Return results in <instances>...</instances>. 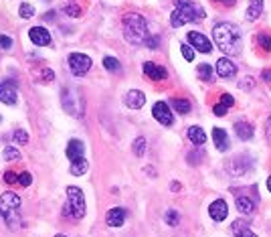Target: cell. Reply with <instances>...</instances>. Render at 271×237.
<instances>
[{
	"instance_id": "cell-1",
	"label": "cell",
	"mask_w": 271,
	"mask_h": 237,
	"mask_svg": "<svg viewBox=\"0 0 271 237\" xmlns=\"http://www.w3.org/2000/svg\"><path fill=\"white\" fill-rule=\"evenodd\" d=\"M213 39L217 47L227 55H239L241 53V30L233 22H219L213 28Z\"/></svg>"
},
{
	"instance_id": "cell-2",
	"label": "cell",
	"mask_w": 271,
	"mask_h": 237,
	"mask_svg": "<svg viewBox=\"0 0 271 237\" xmlns=\"http://www.w3.org/2000/svg\"><path fill=\"white\" fill-rule=\"evenodd\" d=\"M174 4H176V8L170 14V24L174 28H178L186 22H196L205 16V8L192 0H174Z\"/></svg>"
},
{
	"instance_id": "cell-3",
	"label": "cell",
	"mask_w": 271,
	"mask_h": 237,
	"mask_svg": "<svg viewBox=\"0 0 271 237\" xmlns=\"http://www.w3.org/2000/svg\"><path fill=\"white\" fill-rule=\"evenodd\" d=\"M122 26H124V37L128 43L132 45H140V43H146L148 39V24H146V18L142 14H136V12H128L122 20Z\"/></svg>"
},
{
	"instance_id": "cell-4",
	"label": "cell",
	"mask_w": 271,
	"mask_h": 237,
	"mask_svg": "<svg viewBox=\"0 0 271 237\" xmlns=\"http://www.w3.org/2000/svg\"><path fill=\"white\" fill-rule=\"evenodd\" d=\"M18 209H20V197L16 195V193H4L2 197H0V213H2V217L6 219V223L12 227V229H16L18 227V223H20V217H18Z\"/></svg>"
},
{
	"instance_id": "cell-5",
	"label": "cell",
	"mask_w": 271,
	"mask_h": 237,
	"mask_svg": "<svg viewBox=\"0 0 271 237\" xmlns=\"http://www.w3.org/2000/svg\"><path fill=\"white\" fill-rule=\"evenodd\" d=\"M71 209V215L75 219H81L85 215V195L79 187H69L67 189V209Z\"/></svg>"
},
{
	"instance_id": "cell-6",
	"label": "cell",
	"mask_w": 271,
	"mask_h": 237,
	"mask_svg": "<svg viewBox=\"0 0 271 237\" xmlns=\"http://www.w3.org/2000/svg\"><path fill=\"white\" fill-rule=\"evenodd\" d=\"M91 67V59L83 53H71L69 55V69L75 75H85Z\"/></svg>"
},
{
	"instance_id": "cell-7",
	"label": "cell",
	"mask_w": 271,
	"mask_h": 237,
	"mask_svg": "<svg viewBox=\"0 0 271 237\" xmlns=\"http://www.w3.org/2000/svg\"><path fill=\"white\" fill-rule=\"evenodd\" d=\"M152 116H154L162 126H172V122H174L172 112H170V108H168L166 101H156L154 108H152Z\"/></svg>"
},
{
	"instance_id": "cell-8",
	"label": "cell",
	"mask_w": 271,
	"mask_h": 237,
	"mask_svg": "<svg viewBox=\"0 0 271 237\" xmlns=\"http://www.w3.org/2000/svg\"><path fill=\"white\" fill-rule=\"evenodd\" d=\"M188 43H190L192 49H196V51H200V53H211V51H213V43H211L202 32H196V30L188 32Z\"/></svg>"
},
{
	"instance_id": "cell-9",
	"label": "cell",
	"mask_w": 271,
	"mask_h": 237,
	"mask_svg": "<svg viewBox=\"0 0 271 237\" xmlns=\"http://www.w3.org/2000/svg\"><path fill=\"white\" fill-rule=\"evenodd\" d=\"M249 168H251V158H249V156H237V158H233V160L229 162V173H231L233 177H241V175H245Z\"/></svg>"
},
{
	"instance_id": "cell-10",
	"label": "cell",
	"mask_w": 271,
	"mask_h": 237,
	"mask_svg": "<svg viewBox=\"0 0 271 237\" xmlns=\"http://www.w3.org/2000/svg\"><path fill=\"white\" fill-rule=\"evenodd\" d=\"M28 37H30V41H32L35 45H39V47L51 45V35H49V30L43 28V26H32V28L28 30Z\"/></svg>"
},
{
	"instance_id": "cell-11",
	"label": "cell",
	"mask_w": 271,
	"mask_h": 237,
	"mask_svg": "<svg viewBox=\"0 0 271 237\" xmlns=\"http://www.w3.org/2000/svg\"><path fill=\"white\" fill-rule=\"evenodd\" d=\"M144 73H146V77H150L152 81H162V79L168 77V71H166L164 67L156 65V63H152V61L144 63Z\"/></svg>"
},
{
	"instance_id": "cell-12",
	"label": "cell",
	"mask_w": 271,
	"mask_h": 237,
	"mask_svg": "<svg viewBox=\"0 0 271 237\" xmlns=\"http://www.w3.org/2000/svg\"><path fill=\"white\" fill-rule=\"evenodd\" d=\"M209 215H211L215 221H225V219H227V215H229L227 203H225L223 199L213 201V203H211V207H209Z\"/></svg>"
},
{
	"instance_id": "cell-13",
	"label": "cell",
	"mask_w": 271,
	"mask_h": 237,
	"mask_svg": "<svg viewBox=\"0 0 271 237\" xmlns=\"http://www.w3.org/2000/svg\"><path fill=\"white\" fill-rule=\"evenodd\" d=\"M237 73V65L229 57H221L217 61V75L219 77H233Z\"/></svg>"
},
{
	"instance_id": "cell-14",
	"label": "cell",
	"mask_w": 271,
	"mask_h": 237,
	"mask_svg": "<svg viewBox=\"0 0 271 237\" xmlns=\"http://www.w3.org/2000/svg\"><path fill=\"white\" fill-rule=\"evenodd\" d=\"M235 205H237V209L241 213L251 215L255 211V207H257V199H251L247 195H235Z\"/></svg>"
},
{
	"instance_id": "cell-15",
	"label": "cell",
	"mask_w": 271,
	"mask_h": 237,
	"mask_svg": "<svg viewBox=\"0 0 271 237\" xmlns=\"http://www.w3.org/2000/svg\"><path fill=\"white\" fill-rule=\"evenodd\" d=\"M124 221H126V209H122V207H114V209L108 211L106 223H108L110 227H122Z\"/></svg>"
},
{
	"instance_id": "cell-16",
	"label": "cell",
	"mask_w": 271,
	"mask_h": 237,
	"mask_svg": "<svg viewBox=\"0 0 271 237\" xmlns=\"http://www.w3.org/2000/svg\"><path fill=\"white\" fill-rule=\"evenodd\" d=\"M16 99H18V93H16V87L12 85V83H0V101L2 104H8V106H12V104H16Z\"/></svg>"
},
{
	"instance_id": "cell-17",
	"label": "cell",
	"mask_w": 271,
	"mask_h": 237,
	"mask_svg": "<svg viewBox=\"0 0 271 237\" xmlns=\"http://www.w3.org/2000/svg\"><path fill=\"white\" fill-rule=\"evenodd\" d=\"M124 101H126V106H128V108H132V110H140V108L146 104V95H144L140 89H130V91L126 93Z\"/></svg>"
},
{
	"instance_id": "cell-18",
	"label": "cell",
	"mask_w": 271,
	"mask_h": 237,
	"mask_svg": "<svg viewBox=\"0 0 271 237\" xmlns=\"http://www.w3.org/2000/svg\"><path fill=\"white\" fill-rule=\"evenodd\" d=\"M83 152H85V144L81 140H71L67 144V150L65 154L71 158V160H77V158H83Z\"/></svg>"
},
{
	"instance_id": "cell-19",
	"label": "cell",
	"mask_w": 271,
	"mask_h": 237,
	"mask_svg": "<svg viewBox=\"0 0 271 237\" xmlns=\"http://www.w3.org/2000/svg\"><path fill=\"white\" fill-rule=\"evenodd\" d=\"M213 140H215V146H217L221 152L229 150V136H227V132H225L223 128H215V130H213Z\"/></svg>"
},
{
	"instance_id": "cell-20",
	"label": "cell",
	"mask_w": 271,
	"mask_h": 237,
	"mask_svg": "<svg viewBox=\"0 0 271 237\" xmlns=\"http://www.w3.org/2000/svg\"><path fill=\"white\" fill-rule=\"evenodd\" d=\"M235 134L241 140H251L253 138V126L247 122H235Z\"/></svg>"
},
{
	"instance_id": "cell-21",
	"label": "cell",
	"mask_w": 271,
	"mask_h": 237,
	"mask_svg": "<svg viewBox=\"0 0 271 237\" xmlns=\"http://www.w3.org/2000/svg\"><path fill=\"white\" fill-rule=\"evenodd\" d=\"M188 140H190L192 144H196V146H202V144L207 142V134H205V130L198 128V126H190V128H188Z\"/></svg>"
},
{
	"instance_id": "cell-22",
	"label": "cell",
	"mask_w": 271,
	"mask_h": 237,
	"mask_svg": "<svg viewBox=\"0 0 271 237\" xmlns=\"http://www.w3.org/2000/svg\"><path fill=\"white\" fill-rule=\"evenodd\" d=\"M233 237H257L251 229H249V223L239 219L233 223Z\"/></svg>"
},
{
	"instance_id": "cell-23",
	"label": "cell",
	"mask_w": 271,
	"mask_h": 237,
	"mask_svg": "<svg viewBox=\"0 0 271 237\" xmlns=\"http://www.w3.org/2000/svg\"><path fill=\"white\" fill-rule=\"evenodd\" d=\"M263 12V0H251L249 2V8H247V20H257Z\"/></svg>"
},
{
	"instance_id": "cell-24",
	"label": "cell",
	"mask_w": 271,
	"mask_h": 237,
	"mask_svg": "<svg viewBox=\"0 0 271 237\" xmlns=\"http://www.w3.org/2000/svg\"><path fill=\"white\" fill-rule=\"evenodd\" d=\"M87 168H89V162H87L85 156H83V158H77V160H71V175H73V177L85 175Z\"/></svg>"
},
{
	"instance_id": "cell-25",
	"label": "cell",
	"mask_w": 271,
	"mask_h": 237,
	"mask_svg": "<svg viewBox=\"0 0 271 237\" xmlns=\"http://www.w3.org/2000/svg\"><path fill=\"white\" fill-rule=\"evenodd\" d=\"M172 106L178 114H188L190 112V101L188 99H172Z\"/></svg>"
},
{
	"instance_id": "cell-26",
	"label": "cell",
	"mask_w": 271,
	"mask_h": 237,
	"mask_svg": "<svg viewBox=\"0 0 271 237\" xmlns=\"http://www.w3.org/2000/svg\"><path fill=\"white\" fill-rule=\"evenodd\" d=\"M104 67H106L108 71H114V73L122 69L120 61H118V59H114V57H104Z\"/></svg>"
},
{
	"instance_id": "cell-27",
	"label": "cell",
	"mask_w": 271,
	"mask_h": 237,
	"mask_svg": "<svg viewBox=\"0 0 271 237\" xmlns=\"http://www.w3.org/2000/svg\"><path fill=\"white\" fill-rule=\"evenodd\" d=\"M198 77L205 79V81H211V77H213V69H211V65H207V63L198 65Z\"/></svg>"
},
{
	"instance_id": "cell-28",
	"label": "cell",
	"mask_w": 271,
	"mask_h": 237,
	"mask_svg": "<svg viewBox=\"0 0 271 237\" xmlns=\"http://www.w3.org/2000/svg\"><path fill=\"white\" fill-rule=\"evenodd\" d=\"M4 158H6V162H10V160H20V152H18L14 146H6V148H4Z\"/></svg>"
},
{
	"instance_id": "cell-29",
	"label": "cell",
	"mask_w": 271,
	"mask_h": 237,
	"mask_svg": "<svg viewBox=\"0 0 271 237\" xmlns=\"http://www.w3.org/2000/svg\"><path fill=\"white\" fill-rule=\"evenodd\" d=\"M257 43H259V47H261L263 51H271V37L267 32H259Z\"/></svg>"
},
{
	"instance_id": "cell-30",
	"label": "cell",
	"mask_w": 271,
	"mask_h": 237,
	"mask_svg": "<svg viewBox=\"0 0 271 237\" xmlns=\"http://www.w3.org/2000/svg\"><path fill=\"white\" fill-rule=\"evenodd\" d=\"M146 152V138H136V142H134V154L136 156H142Z\"/></svg>"
},
{
	"instance_id": "cell-31",
	"label": "cell",
	"mask_w": 271,
	"mask_h": 237,
	"mask_svg": "<svg viewBox=\"0 0 271 237\" xmlns=\"http://www.w3.org/2000/svg\"><path fill=\"white\" fill-rule=\"evenodd\" d=\"M18 12H20L22 18H32V16H35V8H32L30 4H20Z\"/></svg>"
},
{
	"instance_id": "cell-32",
	"label": "cell",
	"mask_w": 271,
	"mask_h": 237,
	"mask_svg": "<svg viewBox=\"0 0 271 237\" xmlns=\"http://www.w3.org/2000/svg\"><path fill=\"white\" fill-rule=\"evenodd\" d=\"M14 142H16V144H26V142H28V134H26L24 130H16V132H14Z\"/></svg>"
},
{
	"instance_id": "cell-33",
	"label": "cell",
	"mask_w": 271,
	"mask_h": 237,
	"mask_svg": "<svg viewBox=\"0 0 271 237\" xmlns=\"http://www.w3.org/2000/svg\"><path fill=\"white\" fill-rule=\"evenodd\" d=\"M30 183H32V175H30V173H20V175H18V185L28 187Z\"/></svg>"
},
{
	"instance_id": "cell-34",
	"label": "cell",
	"mask_w": 271,
	"mask_h": 237,
	"mask_svg": "<svg viewBox=\"0 0 271 237\" xmlns=\"http://www.w3.org/2000/svg\"><path fill=\"white\" fill-rule=\"evenodd\" d=\"M166 223L172 225V227H176L178 225V213L176 211H168L166 213Z\"/></svg>"
},
{
	"instance_id": "cell-35",
	"label": "cell",
	"mask_w": 271,
	"mask_h": 237,
	"mask_svg": "<svg viewBox=\"0 0 271 237\" xmlns=\"http://www.w3.org/2000/svg\"><path fill=\"white\" fill-rule=\"evenodd\" d=\"M65 12H67L69 16H81V8L75 6V4H67V6H65Z\"/></svg>"
},
{
	"instance_id": "cell-36",
	"label": "cell",
	"mask_w": 271,
	"mask_h": 237,
	"mask_svg": "<svg viewBox=\"0 0 271 237\" xmlns=\"http://www.w3.org/2000/svg\"><path fill=\"white\" fill-rule=\"evenodd\" d=\"M180 49H182V55H184V59H186V61H192V59H194V51H192V47H190V45H182Z\"/></svg>"
},
{
	"instance_id": "cell-37",
	"label": "cell",
	"mask_w": 271,
	"mask_h": 237,
	"mask_svg": "<svg viewBox=\"0 0 271 237\" xmlns=\"http://www.w3.org/2000/svg\"><path fill=\"white\" fill-rule=\"evenodd\" d=\"M221 104H223L225 108H231V106H235V99H233L231 93H223V95H221Z\"/></svg>"
},
{
	"instance_id": "cell-38",
	"label": "cell",
	"mask_w": 271,
	"mask_h": 237,
	"mask_svg": "<svg viewBox=\"0 0 271 237\" xmlns=\"http://www.w3.org/2000/svg\"><path fill=\"white\" fill-rule=\"evenodd\" d=\"M4 181H6L8 185H14V183H18V175L12 173V171H8V173H4Z\"/></svg>"
},
{
	"instance_id": "cell-39",
	"label": "cell",
	"mask_w": 271,
	"mask_h": 237,
	"mask_svg": "<svg viewBox=\"0 0 271 237\" xmlns=\"http://www.w3.org/2000/svg\"><path fill=\"white\" fill-rule=\"evenodd\" d=\"M213 112H215V116H219V118H223V116H227V108H225L223 104H217V106L213 108Z\"/></svg>"
},
{
	"instance_id": "cell-40",
	"label": "cell",
	"mask_w": 271,
	"mask_h": 237,
	"mask_svg": "<svg viewBox=\"0 0 271 237\" xmlns=\"http://www.w3.org/2000/svg\"><path fill=\"white\" fill-rule=\"evenodd\" d=\"M0 47H2V49H10V47H12V39L6 37V35H0Z\"/></svg>"
},
{
	"instance_id": "cell-41",
	"label": "cell",
	"mask_w": 271,
	"mask_h": 237,
	"mask_svg": "<svg viewBox=\"0 0 271 237\" xmlns=\"http://www.w3.org/2000/svg\"><path fill=\"white\" fill-rule=\"evenodd\" d=\"M146 45H148L150 49H158L160 39H158V37H148V39H146Z\"/></svg>"
},
{
	"instance_id": "cell-42",
	"label": "cell",
	"mask_w": 271,
	"mask_h": 237,
	"mask_svg": "<svg viewBox=\"0 0 271 237\" xmlns=\"http://www.w3.org/2000/svg\"><path fill=\"white\" fill-rule=\"evenodd\" d=\"M53 77H55V75H53V71L43 69V79H45V81H53Z\"/></svg>"
},
{
	"instance_id": "cell-43",
	"label": "cell",
	"mask_w": 271,
	"mask_h": 237,
	"mask_svg": "<svg viewBox=\"0 0 271 237\" xmlns=\"http://www.w3.org/2000/svg\"><path fill=\"white\" fill-rule=\"evenodd\" d=\"M261 77H263L265 81H271V69H263V71H261Z\"/></svg>"
},
{
	"instance_id": "cell-44",
	"label": "cell",
	"mask_w": 271,
	"mask_h": 237,
	"mask_svg": "<svg viewBox=\"0 0 271 237\" xmlns=\"http://www.w3.org/2000/svg\"><path fill=\"white\" fill-rule=\"evenodd\" d=\"M265 134H267V138H269V142H271V116H269V120H267V126H265Z\"/></svg>"
},
{
	"instance_id": "cell-45",
	"label": "cell",
	"mask_w": 271,
	"mask_h": 237,
	"mask_svg": "<svg viewBox=\"0 0 271 237\" xmlns=\"http://www.w3.org/2000/svg\"><path fill=\"white\" fill-rule=\"evenodd\" d=\"M251 83H253V79H251V77H247V79H245V83H241V85H243L245 89H249V87H251Z\"/></svg>"
},
{
	"instance_id": "cell-46",
	"label": "cell",
	"mask_w": 271,
	"mask_h": 237,
	"mask_svg": "<svg viewBox=\"0 0 271 237\" xmlns=\"http://www.w3.org/2000/svg\"><path fill=\"white\" fill-rule=\"evenodd\" d=\"M233 2H235V0H225V4H227V6H231Z\"/></svg>"
},
{
	"instance_id": "cell-47",
	"label": "cell",
	"mask_w": 271,
	"mask_h": 237,
	"mask_svg": "<svg viewBox=\"0 0 271 237\" xmlns=\"http://www.w3.org/2000/svg\"><path fill=\"white\" fill-rule=\"evenodd\" d=\"M267 189H269V193H271V177L267 179Z\"/></svg>"
},
{
	"instance_id": "cell-48",
	"label": "cell",
	"mask_w": 271,
	"mask_h": 237,
	"mask_svg": "<svg viewBox=\"0 0 271 237\" xmlns=\"http://www.w3.org/2000/svg\"><path fill=\"white\" fill-rule=\"evenodd\" d=\"M55 237H67V235H55Z\"/></svg>"
},
{
	"instance_id": "cell-49",
	"label": "cell",
	"mask_w": 271,
	"mask_h": 237,
	"mask_svg": "<svg viewBox=\"0 0 271 237\" xmlns=\"http://www.w3.org/2000/svg\"><path fill=\"white\" fill-rule=\"evenodd\" d=\"M217 2H219V0H217Z\"/></svg>"
}]
</instances>
